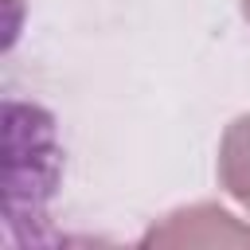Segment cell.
<instances>
[{
	"mask_svg": "<svg viewBox=\"0 0 250 250\" xmlns=\"http://www.w3.org/2000/svg\"><path fill=\"white\" fill-rule=\"evenodd\" d=\"M145 246H246L250 242V227H242L230 211L215 207V203H191L180 207L172 215H164V223H156L145 238Z\"/></svg>",
	"mask_w": 250,
	"mask_h": 250,
	"instance_id": "1",
	"label": "cell"
},
{
	"mask_svg": "<svg viewBox=\"0 0 250 250\" xmlns=\"http://www.w3.org/2000/svg\"><path fill=\"white\" fill-rule=\"evenodd\" d=\"M219 184L238 207L250 211V113L234 117L219 141Z\"/></svg>",
	"mask_w": 250,
	"mask_h": 250,
	"instance_id": "2",
	"label": "cell"
},
{
	"mask_svg": "<svg viewBox=\"0 0 250 250\" xmlns=\"http://www.w3.org/2000/svg\"><path fill=\"white\" fill-rule=\"evenodd\" d=\"M242 16H246V20H250V0H242Z\"/></svg>",
	"mask_w": 250,
	"mask_h": 250,
	"instance_id": "3",
	"label": "cell"
}]
</instances>
